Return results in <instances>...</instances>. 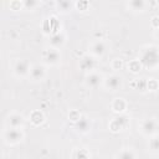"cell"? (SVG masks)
Wrapping results in <instances>:
<instances>
[{
  "instance_id": "e0dca14e",
  "label": "cell",
  "mask_w": 159,
  "mask_h": 159,
  "mask_svg": "<svg viewBox=\"0 0 159 159\" xmlns=\"http://www.w3.org/2000/svg\"><path fill=\"white\" fill-rule=\"evenodd\" d=\"M30 122L35 125V127H39V125H41L45 120H46V117H45V114L40 111V109H35V111H32L31 113H30Z\"/></svg>"
},
{
  "instance_id": "52a82bcc",
  "label": "cell",
  "mask_w": 159,
  "mask_h": 159,
  "mask_svg": "<svg viewBox=\"0 0 159 159\" xmlns=\"http://www.w3.org/2000/svg\"><path fill=\"white\" fill-rule=\"evenodd\" d=\"M42 60L47 66H56L61 62V52H60V50L48 47L43 51Z\"/></svg>"
},
{
  "instance_id": "4fadbf2b",
  "label": "cell",
  "mask_w": 159,
  "mask_h": 159,
  "mask_svg": "<svg viewBox=\"0 0 159 159\" xmlns=\"http://www.w3.org/2000/svg\"><path fill=\"white\" fill-rule=\"evenodd\" d=\"M73 128H75V130H76L77 133H80V134H87V133L91 130L92 124H91V120H89L87 117L82 116L76 123H73Z\"/></svg>"
},
{
  "instance_id": "83f0119b",
  "label": "cell",
  "mask_w": 159,
  "mask_h": 159,
  "mask_svg": "<svg viewBox=\"0 0 159 159\" xmlns=\"http://www.w3.org/2000/svg\"><path fill=\"white\" fill-rule=\"evenodd\" d=\"M150 26L154 29V30H159V15H154L152 16L150 19Z\"/></svg>"
},
{
  "instance_id": "ffe728a7",
  "label": "cell",
  "mask_w": 159,
  "mask_h": 159,
  "mask_svg": "<svg viewBox=\"0 0 159 159\" xmlns=\"http://www.w3.org/2000/svg\"><path fill=\"white\" fill-rule=\"evenodd\" d=\"M116 159H137V154L132 148H124L117 153Z\"/></svg>"
},
{
  "instance_id": "44dd1931",
  "label": "cell",
  "mask_w": 159,
  "mask_h": 159,
  "mask_svg": "<svg viewBox=\"0 0 159 159\" xmlns=\"http://www.w3.org/2000/svg\"><path fill=\"white\" fill-rule=\"evenodd\" d=\"M127 68H128V71L132 72V73H138V72H140V70L143 68V66H142L139 58H134V60H130V61L127 63Z\"/></svg>"
},
{
  "instance_id": "277c9868",
  "label": "cell",
  "mask_w": 159,
  "mask_h": 159,
  "mask_svg": "<svg viewBox=\"0 0 159 159\" xmlns=\"http://www.w3.org/2000/svg\"><path fill=\"white\" fill-rule=\"evenodd\" d=\"M32 65L29 62V60L26 58H20L14 63L12 67V72L17 78H25L29 77L30 75V70H31Z\"/></svg>"
},
{
  "instance_id": "5b68a950",
  "label": "cell",
  "mask_w": 159,
  "mask_h": 159,
  "mask_svg": "<svg viewBox=\"0 0 159 159\" xmlns=\"http://www.w3.org/2000/svg\"><path fill=\"white\" fill-rule=\"evenodd\" d=\"M159 122L155 118H147L140 123V133L145 137H153L158 133Z\"/></svg>"
},
{
  "instance_id": "484cf974",
  "label": "cell",
  "mask_w": 159,
  "mask_h": 159,
  "mask_svg": "<svg viewBox=\"0 0 159 159\" xmlns=\"http://www.w3.org/2000/svg\"><path fill=\"white\" fill-rule=\"evenodd\" d=\"M75 7L78 9V11H86L89 7V2L88 1H76Z\"/></svg>"
},
{
  "instance_id": "f546056e",
  "label": "cell",
  "mask_w": 159,
  "mask_h": 159,
  "mask_svg": "<svg viewBox=\"0 0 159 159\" xmlns=\"http://www.w3.org/2000/svg\"><path fill=\"white\" fill-rule=\"evenodd\" d=\"M157 37H158V39H159V30H158V31H157Z\"/></svg>"
},
{
  "instance_id": "7402d4cb",
  "label": "cell",
  "mask_w": 159,
  "mask_h": 159,
  "mask_svg": "<svg viewBox=\"0 0 159 159\" xmlns=\"http://www.w3.org/2000/svg\"><path fill=\"white\" fill-rule=\"evenodd\" d=\"M39 4H40V2L36 1V0H25V1H22L24 7L27 9V10H34L35 7L39 6Z\"/></svg>"
},
{
  "instance_id": "cb8c5ba5",
  "label": "cell",
  "mask_w": 159,
  "mask_h": 159,
  "mask_svg": "<svg viewBox=\"0 0 159 159\" xmlns=\"http://www.w3.org/2000/svg\"><path fill=\"white\" fill-rule=\"evenodd\" d=\"M158 87H159V83L157 82V80H154V78L147 80V89L148 91H155V89H158Z\"/></svg>"
},
{
  "instance_id": "9a60e30c",
  "label": "cell",
  "mask_w": 159,
  "mask_h": 159,
  "mask_svg": "<svg viewBox=\"0 0 159 159\" xmlns=\"http://www.w3.org/2000/svg\"><path fill=\"white\" fill-rule=\"evenodd\" d=\"M127 108H128V103L122 97H116L111 103V109L116 114H124L127 112Z\"/></svg>"
},
{
  "instance_id": "5bb4252c",
  "label": "cell",
  "mask_w": 159,
  "mask_h": 159,
  "mask_svg": "<svg viewBox=\"0 0 159 159\" xmlns=\"http://www.w3.org/2000/svg\"><path fill=\"white\" fill-rule=\"evenodd\" d=\"M106 50H107V46H106V42L103 40H97L94 41L91 47H89V53L94 57V58H98V57H102L104 53H106Z\"/></svg>"
},
{
  "instance_id": "603a6c76",
  "label": "cell",
  "mask_w": 159,
  "mask_h": 159,
  "mask_svg": "<svg viewBox=\"0 0 159 159\" xmlns=\"http://www.w3.org/2000/svg\"><path fill=\"white\" fill-rule=\"evenodd\" d=\"M123 66H124V63H123L122 58H114V60H112V62H111V67H112V70H114V71H118V70L123 68Z\"/></svg>"
},
{
  "instance_id": "ba28073f",
  "label": "cell",
  "mask_w": 159,
  "mask_h": 159,
  "mask_svg": "<svg viewBox=\"0 0 159 159\" xmlns=\"http://www.w3.org/2000/svg\"><path fill=\"white\" fill-rule=\"evenodd\" d=\"M46 75H47V71H46L45 65H42V63H34L31 70H30L29 78L32 82H41V81L45 80Z\"/></svg>"
},
{
  "instance_id": "3957f363",
  "label": "cell",
  "mask_w": 159,
  "mask_h": 159,
  "mask_svg": "<svg viewBox=\"0 0 159 159\" xmlns=\"http://www.w3.org/2000/svg\"><path fill=\"white\" fill-rule=\"evenodd\" d=\"M103 87L109 92H117V91L122 89V87H123L122 76H119L117 73H112L109 76H106L104 81H103Z\"/></svg>"
},
{
  "instance_id": "4dcf8cb0",
  "label": "cell",
  "mask_w": 159,
  "mask_h": 159,
  "mask_svg": "<svg viewBox=\"0 0 159 159\" xmlns=\"http://www.w3.org/2000/svg\"><path fill=\"white\" fill-rule=\"evenodd\" d=\"M157 5H158V6H159V1H157Z\"/></svg>"
},
{
  "instance_id": "2e32d148",
  "label": "cell",
  "mask_w": 159,
  "mask_h": 159,
  "mask_svg": "<svg viewBox=\"0 0 159 159\" xmlns=\"http://www.w3.org/2000/svg\"><path fill=\"white\" fill-rule=\"evenodd\" d=\"M148 2L144 0H130L127 2V7L133 12H144Z\"/></svg>"
},
{
  "instance_id": "6da1fadb",
  "label": "cell",
  "mask_w": 159,
  "mask_h": 159,
  "mask_svg": "<svg viewBox=\"0 0 159 159\" xmlns=\"http://www.w3.org/2000/svg\"><path fill=\"white\" fill-rule=\"evenodd\" d=\"M139 61L145 68H155L157 66H159V48L153 45L142 48Z\"/></svg>"
},
{
  "instance_id": "30bf717a",
  "label": "cell",
  "mask_w": 159,
  "mask_h": 159,
  "mask_svg": "<svg viewBox=\"0 0 159 159\" xmlns=\"http://www.w3.org/2000/svg\"><path fill=\"white\" fill-rule=\"evenodd\" d=\"M25 122H26V119L22 114L17 113V112H14V113H10L6 117L5 125H6V128H21L22 129L24 125H25Z\"/></svg>"
},
{
  "instance_id": "ac0fdd59",
  "label": "cell",
  "mask_w": 159,
  "mask_h": 159,
  "mask_svg": "<svg viewBox=\"0 0 159 159\" xmlns=\"http://www.w3.org/2000/svg\"><path fill=\"white\" fill-rule=\"evenodd\" d=\"M55 5H56L57 10L62 11V12H68L75 7V2L70 1V0H58L55 2Z\"/></svg>"
},
{
  "instance_id": "d6986e66",
  "label": "cell",
  "mask_w": 159,
  "mask_h": 159,
  "mask_svg": "<svg viewBox=\"0 0 159 159\" xmlns=\"http://www.w3.org/2000/svg\"><path fill=\"white\" fill-rule=\"evenodd\" d=\"M148 150L152 154H159V134H155L149 138L148 142Z\"/></svg>"
},
{
  "instance_id": "8fae6325",
  "label": "cell",
  "mask_w": 159,
  "mask_h": 159,
  "mask_svg": "<svg viewBox=\"0 0 159 159\" xmlns=\"http://www.w3.org/2000/svg\"><path fill=\"white\" fill-rule=\"evenodd\" d=\"M66 43V35L62 31H57L55 34H51L48 37V46L56 50H60Z\"/></svg>"
},
{
  "instance_id": "f1b7e54d",
  "label": "cell",
  "mask_w": 159,
  "mask_h": 159,
  "mask_svg": "<svg viewBox=\"0 0 159 159\" xmlns=\"http://www.w3.org/2000/svg\"><path fill=\"white\" fill-rule=\"evenodd\" d=\"M10 7L12 10H20L21 7H24V5L21 1H12V2H10Z\"/></svg>"
},
{
  "instance_id": "8992f818",
  "label": "cell",
  "mask_w": 159,
  "mask_h": 159,
  "mask_svg": "<svg viewBox=\"0 0 159 159\" xmlns=\"http://www.w3.org/2000/svg\"><path fill=\"white\" fill-rule=\"evenodd\" d=\"M129 124V118L125 114H117L108 124L109 130L113 133H118L123 129H125Z\"/></svg>"
},
{
  "instance_id": "9c48e42d",
  "label": "cell",
  "mask_w": 159,
  "mask_h": 159,
  "mask_svg": "<svg viewBox=\"0 0 159 159\" xmlns=\"http://www.w3.org/2000/svg\"><path fill=\"white\" fill-rule=\"evenodd\" d=\"M103 81H104L103 75L92 71V72L87 73V76H86V78H84V84H86L88 88H91V89H96V88L103 86Z\"/></svg>"
},
{
  "instance_id": "4316f807",
  "label": "cell",
  "mask_w": 159,
  "mask_h": 159,
  "mask_svg": "<svg viewBox=\"0 0 159 159\" xmlns=\"http://www.w3.org/2000/svg\"><path fill=\"white\" fill-rule=\"evenodd\" d=\"M81 117H82V114H81L78 111H76V109H72V111L68 113V118H70V120H72L73 123H76Z\"/></svg>"
},
{
  "instance_id": "7a4b0ae2",
  "label": "cell",
  "mask_w": 159,
  "mask_h": 159,
  "mask_svg": "<svg viewBox=\"0 0 159 159\" xmlns=\"http://www.w3.org/2000/svg\"><path fill=\"white\" fill-rule=\"evenodd\" d=\"M25 133L21 128H5L2 132V139L7 145H16L22 142Z\"/></svg>"
},
{
  "instance_id": "7c38bea8",
  "label": "cell",
  "mask_w": 159,
  "mask_h": 159,
  "mask_svg": "<svg viewBox=\"0 0 159 159\" xmlns=\"http://www.w3.org/2000/svg\"><path fill=\"white\" fill-rule=\"evenodd\" d=\"M96 67V58L91 53H86L80 58V68L82 71H87L88 73L93 71Z\"/></svg>"
},
{
  "instance_id": "d4e9b609",
  "label": "cell",
  "mask_w": 159,
  "mask_h": 159,
  "mask_svg": "<svg viewBox=\"0 0 159 159\" xmlns=\"http://www.w3.org/2000/svg\"><path fill=\"white\" fill-rule=\"evenodd\" d=\"M75 159H91V155L86 149H78Z\"/></svg>"
}]
</instances>
